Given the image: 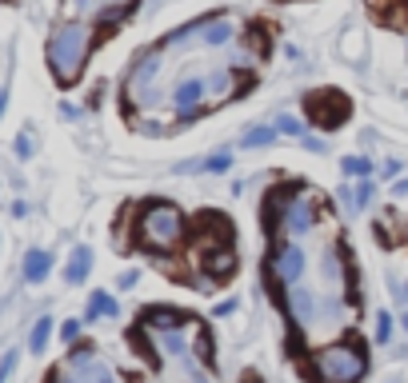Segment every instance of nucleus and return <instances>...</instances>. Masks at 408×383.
Wrapping results in <instances>:
<instances>
[{"instance_id": "f257e3e1", "label": "nucleus", "mask_w": 408, "mask_h": 383, "mask_svg": "<svg viewBox=\"0 0 408 383\" xmlns=\"http://www.w3.org/2000/svg\"><path fill=\"white\" fill-rule=\"evenodd\" d=\"M88 44H92V32L84 24H61L49 36V64L61 84H72L81 76L84 61H88Z\"/></svg>"}, {"instance_id": "f03ea898", "label": "nucleus", "mask_w": 408, "mask_h": 383, "mask_svg": "<svg viewBox=\"0 0 408 383\" xmlns=\"http://www.w3.org/2000/svg\"><path fill=\"white\" fill-rule=\"evenodd\" d=\"M136 232H141L144 248L168 252V248H176V243L184 240V212L176 208V204H168V200H156V204H148V208L141 212Z\"/></svg>"}, {"instance_id": "7ed1b4c3", "label": "nucleus", "mask_w": 408, "mask_h": 383, "mask_svg": "<svg viewBox=\"0 0 408 383\" xmlns=\"http://www.w3.org/2000/svg\"><path fill=\"white\" fill-rule=\"evenodd\" d=\"M368 372V360L360 347H348V343H337V347H325L317 355V375L325 383H360Z\"/></svg>"}, {"instance_id": "20e7f679", "label": "nucleus", "mask_w": 408, "mask_h": 383, "mask_svg": "<svg viewBox=\"0 0 408 383\" xmlns=\"http://www.w3.org/2000/svg\"><path fill=\"white\" fill-rule=\"evenodd\" d=\"M268 268H272V280L285 283V288H296V283L305 280V268H308V256L300 243H276L272 260H268Z\"/></svg>"}, {"instance_id": "39448f33", "label": "nucleus", "mask_w": 408, "mask_h": 383, "mask_svg": "<svg viewBox=\"0 0 408 383\" xmlns=\"http://www.w3.org/2000/svg\"><path fill=\"white\" fill-rule=\"evenodd\" d=\"M204 96H208V84H204L200 76H184V80L173 88V112H176V120H193L196 112L204 108Z\"/></svg>"}, {"instance_id": "423d86ee", "label": "nucleus", "mask_w": 408, "mask_h": 383, "mask_svg": "<svg viewBox=\"0 0 408 383\" xmlns=\"http://www.w3.org/2000/svg\"><path fill=\"white\" fill-rule=\"evenodd\" d=\"M285 228L292 240L308 236L317 228V204L308 200V196H288V212H285Z\"/></svg>"}, {"instance_id": "0eeeda50", "label": "nucleus", "mask_w": 408, "mask_h": 383, "mask_svg": "<svg viewBox=\"0 0 408 383\" xmlns=\"http://www.w3.org/2000/svg\"><path fill=\"white\" fill-rule=\"evenodd\" d=\"M288 312H292L296 327H317L320 320V295L312 288H292L288 292Z\"/></svg>"}, {"instance_id": "6e6552de", "label": "nucleus", "mask_w": 408, "mask_h": 383, "mask_svg": "<svg viewBox=\"0 0 408 383\" xmlns=\"http://www.w3.org/2000/svg\"><path fill=\"white\" fill-rule=\"evenodd\" d=\"M160 72H164V61H160V48L156 52H144L141 61L128 68V80H124V88L136 92V88H148V84L160 80Z\"/></svg>"}, {"instance_id": "1a4fd4ad", "label": "nucleus", "mask_w": 408, "mask_h": 383, "mask_svg": "<svg viewBox=\"0 0 408 383\" xmlns=\"http://www.w3.org/2000/svg\"><path fill=\"white\" fill-rule=\"evenodd\" d=\"M200 44L204 48H233L236 44V24L220 12H208V21H204V32H200Z\"/></svg>"}, {"instance_id": "9d476101", "label": "nucleus", "mask_w": 408, "mask_h": 383, "mask_svg": "<svg viewBox=\"0 0 408 383\" xmlns=\"http://www.w3.org/2000/svg\"><path fill=\"white\" fill-rule=\"evenodd\" d=\"M308 112H312V120H320V124H328V128H332V124L345 116V100H340L337 92H320V96H312V100H308Z\"/></svg>"}, {"instance_id": "9b49d317", "label": "nucleus", "mask_w": 408, "mask_h": 383, "mask_svg": "<svg viewBox=\"0 0 408 383\" xmlns=\"http://www.w3.org/2000/svg\"><path fill=\"white\" fill-rule=\"evenodd\" d=\"M233 268H236V260H233V243H225V248L208 243V248H204V276H208V280H220V276H228Z\"/></svg>"}, {"instance_id": "f8f14e48", "label": "nucleus", "mask_w": 408, "mask_h": 383, "mask_svg": "<svg viewBox=\"0 0 408 383\" xmlns=\"http://www.w3.org/2000/svg\"><path fill=\"white\" fill-rule=\"evenodd\" d=\"M204 84H208V92H213L216 100H233L236 92H240V80H236V68H228V64H225V68H216V72H213V76H208Z\"/></svg>"}, {"instance_id": "ddd939ff", "label": "nucleus", "mask_w": 408, "mask_h": 383, "mask_svg": "<svg viewBox=\"0 0 408 383\" xmlns=\"http://www.w3.org/2000/svg\"><path fill=\"white\" fill-rule=\"evenodd\" d=\"M144 323H148V327H160V332H180L184 312H176V308H148V312H144Z\"/></svg>"}, {"instance_id": "4468645a", "label": "nucleus", "mask_w": 408, "mask_h": 383, "mask_svg": "<svg viewBox=\"0 0 408 383\" xmlns=\"http://www.w3.org/2000/svg\"><path fill=\"white\" fill-rule=\"evenodd\" d=\"M49 272H52V256L41 252V248H32V252L24 256V280H29V283H44V280H49Z\"/></svg>"}, {"instance_id": "2eb2a0df", "label": "nucleus", "mask_w": 408, "mask_h": 383, "mask_svg": "<svg viewBox=\"0 0 408 383\" xmlns=\"http://www.w3.org/2000/svg\"><path fill=\"white\" fill-rule=\"evenodd\" d=\"M345 276H348V268H345V252H340V248H328V252L320 256V280L340 283Z\"/></svg>"}, {"instance_id": "dca6fc26", "label": "nucleus", "mask_w": 408, "mask_h": 383, "mask_svg": "<svg viewBox=\"0 0 408 383\" xmlns=\"http://www.w3.org/2000/svg\"><path fill=\"white\" fill-rule=\"evenodd\" d=\"M88 268H92V248H76L72 252V260H68V268H64V280L68 283H84V276H88Z\"/></svg>"}, {"instance_id": "f3484780", "label": "nucleus", "mask_w": 408, "mask_h": 383, "mask_svg": "<svg viewBox=\"0 0 408 383\" xmlns=\"http://www.w3.org/2000/svg\"><path fill=\"white\" fill-rule=\"evenodd\" d=\"M92 363H96V347H88V343H72V352H68V372H76V379L88 372Z\"/></svg>"}, {"instance_id": "a211bd4d", "label": "nucleus", "mask_w": 408, "mask_h": 383, "mask_svg": "<svg viewBox=\"0 0 408 383\" xmlns=\"http://www.w3.org/2000/svg\"><path fill=\"white\" fill-rule=\"evenodd\" d=\"M160 347L168 360H188V343H184V332H160Z\"/></svg>"}, {"instance_id": "6ab92c4d", "label": "nucleus", "mask_w": 408, "mask_h": 383, "mask_svg": "<svg viewBox=\"0 0 408 383\" xmlns=\"http://www.w3.org/2000/svg\"><path fill=\"white\" fill-rule=\"evenodd\" d=\"M52 340V320L49 315H41V320L32 323V335H29V352H44Z\"/></svg>"}, {"instance_id": "aec40b11", "label": "nucleus", "mask_w": 408, "mask_h": 383, "mask_svg": "<svg viewBox=\"0 0 408 383\" xmlns=\"http://www.w3.org/2000/svg\"><path fill=\"white\" fill-rule=\"evenodd\" d=\"M101 315H116V300L108 292H92L88 300V320H101Z\"/></svg>"}, {"instance_id": "412c9836", "label": "nucleus", "mask_w": 408, "mask_h": 383, "mask_svg": "<svg viewBox=\"0 0 408 383\" xmlns=\"http://www.w3.org/2000/svg\"><path fill=\"white\" fill-rule=\"evenodd\" d=\"M340 172H345V176H357V180H368V176H372V160L348 156V160H340Z\"/></svg>"}, {"instance_id": "4be33fe9", "label": "nucleus", "mask_w": 408, "mask_h": 383, "mask_svg": "<svg viewBox=\"0 0 408 383\" xmlns=\"http://www.w3.org/2000/svg\"><path fill=\"white\" fill-rule=\"evenodd\" d=\"M193 360L213 363V335L208 332H193Z\"/></svg>"}, {"instance_id": "5701e85b", "label": "nucleus", "mask_w": 408, "mask_h": 383, "mask_svg": "<svg viewBox=\"0 0 408 383\" xmlns=\"http://www.w3.org/2000/svg\"><path fill=\"white\" fill-rule=\"evenodd\" d=\"M81 383H116V372L108 367V363H101V360H96V363L88 367V372L81 375Z\"/></svg>"}, {"instance_id": "b1692460", "label": "nucleus", "mask_w": 408, "mask_h": 383, "mask_svg": "<svg viewBox=\"0 0 408 383\" xmlns=\"http://www.w3.org/2000/svg\"><path fill=\"white\" fill-rule=\"evenodd\" d=\"M276 136H280L276 128H253V132H245V148H268Z\"/></svg>"}, {"instance_id": "393cba45", "label": "nucleus", "mask_w": 408, "mask_h": 383, "mask_svg": "<svg viewBox=\"0 0 408 383\" xmlns=\"http://www.w3.org/2000/svg\"><path fill=\"white\" fill-rule=\"evenodd\" d=\"M372 335H377V343H388V340H392V312H377Z\"/></svg>"}, {"instance_id": "a878e982", "label": "nucleus", "mask_w": 408, "mask_h": 383, "mask_svg": "<svg viewBox=\"0 0 408 383\" xmlns=\"http://www.w3.org/2000/svg\"><path fill=\"white\" fill-rule=\"evenodd\" d=\"M253 64H256L253 48H233L228 52V68H253Z\"/></svg>"}, {"instance_id": "bb28decb", "label": "nucleus", "mask_w": 408, "mask_h": 383, "mask_svg": "<svg viewBox=\"0 0 408 383\" xmlns=\"http://www.w3.org/2000/svg\"><path fill=\"white\" fill-rule=\"evenodd\" d=\"M276 132H285V136H300V140H305V124L296 120V116H280V120H276Z\"/></svg>"}, {"instance_id": "cd10ccee", "label": "nucleus", "mask_w": 408, "mask_h": 383, "mask_svg": "<svg viewBox=\"0 0 408 383\" xmlns=\"http://www.w3.org/2000/svg\"><path fill=\"white\" fill-rule=\"evenodd\" d=\"M372 192H377V188H372V180L357 184V208H368V204H372Z\"/></svg>"}, {"instance_id": "c85d7f7f", "label": "nucleus", "mask_w": 408, "mask_h": 383, "mask_svg": "<svg viewBox=\"0 0 408 383\" xmlns=\"http://www.w3.org/2000/svg\"><path fill=\"white\" fill-rule=\"evenodd\" d=\"M233 168V156H228V152H220V156H213V160L204 164V172H228Z\"/></svg>"}, {"instance_id": "c756f323", "label": "nucleus", "mask_w": 408, "mask_h": 383, "mask_svg": "<svg viewBox=\"0 0 408 383\" xmlns=\"http://www.w3.org/2000/svg\"><path fill=\"white\" fill-rule=\"evenodd\" d=\"M12 372H16V352H4V360H0V383H9Z\"/></svg>"}, {"instance_id": "7c9ffc66", "label": "nucleus", "mask_w": 408, "mask_h": 383, "mask_svg": "<svg viewBox=\"0 0 408 383\" xmlns=\"http://www.w3.org/2000/svg\"><path fill=\"white\" fill-rule=\"evenodd\" d=\"M61 340H64V343H76V340H81V320H68V323H64V327H61Z\"/></svg>"}, {"instance_id": "2f4dec72", "label": "nucleus", "mask_w": 408, "mask_h": 383, "mask_svg": "<svg viewBox=\"0 0 408 383\" xmlns=\"http://www.w3.org/2000/svg\"><path fill=\"white\" fill-rule=\"evenodd\" d=\"M340 208H348V212H360V208H357V188H340Z\"/></svg>"}, {"instance_id": "473e14b6", "label": "nucleus", "mask_w": 408, "mask_h": 383, "mask_svg": "<svg viewBox=\"0 0 408 383\" xmlns=\"http://www.w3.org/2000/svg\"><path fill=\"white\" fill-rule=\"evenodd\" d=\"M72 12H81V16H88V12H96V0H68Z\"/></svg>"}, {"instance_id": "72a5a7b5", "label": "nucleus", "mask_w": 408, "mask_h": 383, "mask_svg": "<svg viewBox=\"0 0 408 383\" xmlns=\"http://www.w3.org/2000/svg\"><path fill=\"white\" fill-rule=\"evenodd\" d=\"M49 383H81V379H76V375H68V372H52Z\"/></svg>"}, {"instance_id": "f704fd0d", "label": "nucleus", "mask_w": 408, "mask_h": 383, "mask_svg": "<svg viewBox=\"0 0 408 383\" xmlns=\"http://www.w3.org/2000/svg\"><path fill=\"white\" fill-rule=\"evenodd\" d=\"M136 280H141V272L133 268V272H124V276H121V288H136Z\"/></svg>"}, {"instance_id": "c9c22d12", "label": "nucleus", "mask_w": 408, "mask_h": 383, "mask_svg": "<svg viewBox=\"0 0 408 383\" xmlns=\"http://www.w3.org/2000/svg\"><path fill=\"white\" fill-rule=\"evenodd\" d=\"M236 312V300H225V303H216V315H233Z\"/></svg>"}, {"instance_id": "e433bc0d", "label": "nucleus", "mask_w": 408, "mask_h": 383, "mask_svg": "<svg viewBox=\"0 0 408 383\" xmlns=\"http://www.w3.org/2000/svg\"><path fill=\"white\" fill-rule=\"evenodd\" d=\"M392 292H397V300L408 308V283H392Z\"/></svg>"}, {"instance_id": "4c0bfd02", "label": "nucleus", "mask_w": 408, "mask_h": 383, "mask_svg": "<svg viewBox=\"0 0 408 383\" xmlns=\"http://www.w3.org/2000/svg\"><path fill=\"white\" fill-rule=\"evenodd\" d=\"M392 196H400V200H408V180H397V184H392Z\"/></svg>"}, {"instance_id": "58836bf2", "label": "nucleus", "mask_w": 408, "mask_h": 383, "mask_svg": "<svg viewBox=\"0 0 408 383\" xmlns=\"http://www.w3.org/2000/svg\"><path fill=\"white\" fill-rule=\"evenodd\" d=\"M305 148H312V152H325V140H317V136H305Z\"/></svg>"}, {"instance_id": "ea45409f", "label": "nucleus", "mask_w": 408, "mask_h": 383, "mask_svg": "<svg viewBox=\"0 0 408 383\" xmlns=\"http://www.w3.org/2000/svg\"><path fill=\"white\" fill-rule=\"evenodd\" d=\"M384 176H388V180H392V176H400V160H388L384 164Z\"/></svg>"}, {"instance_id": "a19ab883", "label": "nucleus", "mask_w": 408, "mask_h": 383, "mask_svg": "<svg viewBox=\"0 0 408 383\" xmlns=\"http://www.w3.org/2000/svg\"><path fill=\"white\" fill-rule=\"evenodd\" d=\"M16 152H21V156H29V152H32V140H29V136H21V140H16Z\"/></svg>"}, {"instance_id": "79ce46f5", "label": "nucleus", "mask_w": 408, "mask_h": 383, "mask_svg": "<svg viewBox=\"0 0 408 383\" xmlns=\"http://www.w3.org/2000/svg\"><path fill=\"white\" fill-rule=\"evenodd\" d=\"M240 383H260V379H256V375H245V379H240Z\"/></svg>"}, {"instance_id": "37998d69", "label": "nucleus", "mask_w": 408, "mask_h": 383, "mask_svg": "<svg viewBox=\"0 0 408 383\" xmlns=\"http://www.w3.org/2000/svg\"><path fill=\"white\" fill-rule=\"evenodd\" d=\"M113 4H128V0H113Z\"/></svg>"}]
</instances>
